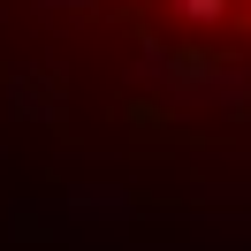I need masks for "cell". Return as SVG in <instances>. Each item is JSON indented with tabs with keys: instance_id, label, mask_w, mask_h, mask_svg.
Wrapping results in <instances>:
<instances>
[{
	"instance_id": "obj_1",
	"label": "cell",
	"mask_w": 251,
	"mask_h": 251,
	"mask_svg": "<svg viewBox=\"0 0 251 251\" xmlns=\"http://www.w3.org/2000/svg\"><path fill=\"white\" fill-rule=\"evenodd\" d=\"M175 8H183L190 23H221V16H228V0H175Z\"/></svg>"
}]
</instances>
